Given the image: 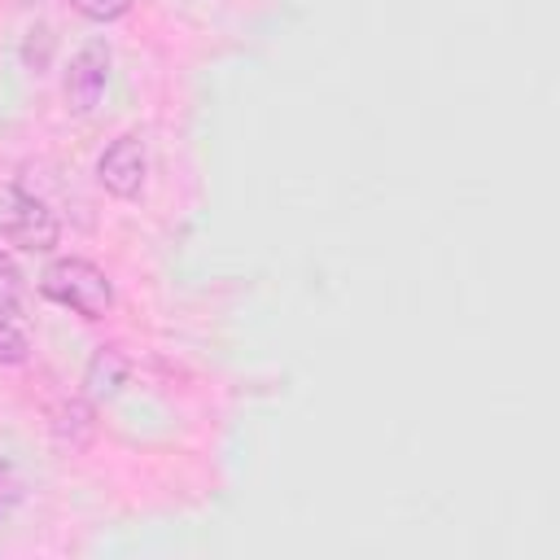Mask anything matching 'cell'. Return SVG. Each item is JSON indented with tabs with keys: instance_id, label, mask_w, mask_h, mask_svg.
<instances>
[{
	"instance_id": "obj_1",
	"label": "cell",
	"mask_w": 560,
	"mask_h": 560,
	"mask_svg": "<svg viewBox=\"0 0 560 560\" xmlns=\"http://www.w3.org/2000/svg\"><path fill=\"white\" fill-rule=\"evenodd\" d=\"M39 289H44V298H52L57 306H66L83 319H101L114 306V289H109L105 271L88 258H57L52 267H44Z\"/></svg>"
},
{
	"instance_id": "obj_2",
	"label": "cell",
	"mask_w": 560,
	"mask_h": 560,
	"mask_svg": "<svg viewBox=\"0 0 560 560\" xmlns=\"http://www.w3.org/2000/svg\"><path fill=\"white\" fill-rule=\"evenodd\" d=\"M57 236H61L57 214L39 197H31L13 184L0 188V241H9L22 254H39V249H52Z\"/></svg>"
},
{
	"instance_id": "obj_3",
	"label": "cell",
	"mask_w": 560,
	"mask_h": 560,
	"mask_svg": "<svg viewBox=\"0 0 560 560\" xmlns=\"http://www.w3.org/2000/svg\"><path fill=\"white\" fill-rule=\"evenodd\" d=\"M144 171H149V158L136 136H118L96 162V179L114 197H136L144 188Z\"/></svg>"
},
{
	"instance_id": "obj_4",
	"label": "cell",
	"mask_w": 560,
	"mask_h": 560,
	"mask_svg": "<svg viewBox=\"0 0 560 560\" xmlns=\"http://www.w3.org/2000/svg\"><path fill=\"white\" fill-rule=\"evenodd\" d=\"M105 79H109V48L105 44H88L70 57V70H66V105L74 114H88L101 92H105Z\"/></svg>"
},
{
	"instance_id": "obj_5",
	"label": "cell",
	"mask_w": 560,
	"mask_h": 560,
	"mask_svg": "<svg viewBox=\"0 0 560 560\" xmlns=\"http://www.w3.org/2000/svg\"><path fill=\"white\" fill-rule=\"evenodd\" d=\"M122 381H127V359H122V350H118V346H101V350L92 354V363H88V389H92V398L118 394Z\"/></svg>"
},
{
	"instance_id": "obj_6",
	"label": "cell",
	"mask_w": 560,
	"mask_h": 560,
	"mask_svg": "<svg viewBox=\"0 0 560 560\" xmlns=\"http://www.w3.org/2000/svg\"><path fill=\"white\" fill-rule=\"evenodd\" d=\"M22 490H26V486H22V472H18L9 459H0V521L22 503Z\"/></svg>"
},
{
	"instance_id": "obj_7",
	"label": "cell",
	"mask_w": 560,
	"mask_h": 560,
	"mask_svg": "<svg viewBox=\"0 0 560 560\" xmlns=\"http://www.w3.org/2000/svg\"><path fill=\"white\" fill-rule=\"evenodd\" d=\"M74 13H83L88 22H114L131 9V0H70Z\"/></svg>"
},
{
	"instance_id": "obj_8",
	"label": "cell",
	"mask_w": 560,
	"mask_h": 560,
	"mask_svg": "<svg viewBox=\"0 0 560 560\" xmlns=\"http://www.w3.org/2000/svg\"><path fill=\"white\" fill-rule=\"evenodd\" d=\"M26 350H31V346H26L22 328L0 315V363H26Z\"/></svg>"
}]
</instances>
